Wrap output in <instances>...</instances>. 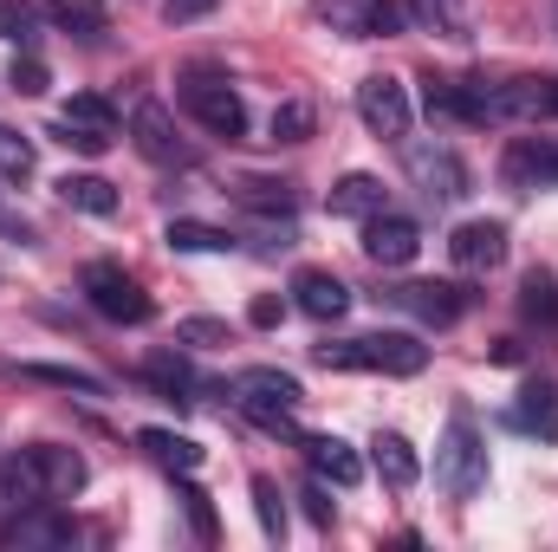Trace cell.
Instances as JSON below:
<instances>
[{
	"label": "cell",
	"mask_w": 558,
	"mask_h": 552,
	"mask_svg": "<svg viewBox=\"0 0 558 552\" xmlns=\"http://www.w3.org/2000/svg\"><path fill=\"white\" fill-rule=\"evenodd\" d=\"M33 20H39V7H33V0H0V39L33 46Z\"/></svg>",
	"instance_id": "d6a6232c"
},
{
	"label": "cell",
	"mask_w": 558,
	"mask_h": 552,
	"mask_svg": "<svg viewBox=\"0 0 558 552\" xmlns=\"http://www.w3.org/2000/svg\"><path fill=\"white\" fill-rule=\"evenodd\" d=\"M52 143L78 149V156H105V149H111V137H105V131H85V124H72V118H59V124H52Z\"/></svg>",
	"instance_id": "8d00e7d4"
},
{
	"label": "cell",
	"mask_w": 558,
	"mask_h": 552,
	"mask_svg": "<svg viewBox=\"0 0 558 552\" xmlns=\"http://www.w3.org/2000/svg\"><path fill=\"white\" fill-rule=\"evenodd\" d=\"M481 118L487 124H546V118H558V79H500V85H481Z\"/></svg>",
	"instance_id": "8992f818"
},
{
	"label": "cell",
	"mask_w": 558,
	"mask_h": 552,
	"mask_svg": "<svg viewBox=\"0 0 558 552\" xmlns=\"http://www.w3.org/2000/svg\"><path fill=\"white\" fill-rule=\"evenodd\" d=\"M403 13H410V26L422 33H435V39H474V13H468V0H403Z\"/></svg>",
	"instance_id": "44dd1931"
},
{
	"label": "cell",
	"mask_w": 558,
	"mask_h": 552,
	"mask_svg": "<svg viewBox=\"0 0 558 552\" xmlns=\"http://www.w3.org/2000/svg\"><path fill=\"white\" fill-rule=\"evenodd\" d=\"M371 468L384 475V488H397V494H410L422 481V461H416V442L410 435H397V429H377V442H371Z\"/></svg>",
	"instance_id": "d6986e66"
},
{
	"label": "cell",
	"mask_w": 558,
	"mask_h": 552,
	"mask_svg": "<svg viewBox=\"0 0 558 552\" xmlns=\"http://www.w3.org/2000/svg\"><path fill=\"white\" fill-rule=\"evenodd\" d=\"M78 292H85L92 312L111 319V325H149V312H156V299L143 292V279L131 274V267H118V261H92V267L78 274Z\"/></svg>",
	"instance_id": "3957f363"
},
{
	"label": "cell",
	"mask_w": 558,
	"mask_h": 552,
	"mask_svg": "<svg viewBox=\"0 0 558 552\" xmlns=\"http://www.w3.org/2000/svg\"><path fill=\"white\" fill-rule=\"evenodd\" d=\"M215 7H221V0H162V20H169V26H189V20H208Z\"/></svg>",
	"instance_id": "ab89813d"
},
{
	"label": "cell",
	"mask_w": 558,
	"mask_h": 552,
	"mask_svg": "<svg viewBox=\"0 0 558 552\" xmlns=\"http://www.w3.org/2000/svg\"><path fill=\"white\" fill-rule=\"evenodd\" d=\"M254 514H260V533L267 540H286V501H279L274 475H254Z\"/></svg>",
	"instance_id": "f546056e"
},
{
	"label": "cell",
	"mask_w": 558,
	"mask_h": 552,
	"mask_svg": "<svg viewBox=\"0 0 558 552\" xmlns=\"http://www.w3.org/2000/svg\"><path fill=\"white\" fill-rule=\"evenodd\" d=\"M422 254V228L410 221V215H371L364 221V261L371 267H384V274H397V267H410Z\"/></svg>",
	"instance_id": "9a60e30c"
},
{
	"label": "cell",
	"mask_w": 558,
	"mask_h": 552,
	"mask_svg": "<svg viewBox=\"0 0 558 552\" xmlns=\"http://www.w3.org/2000/svg\"><path fill=\"white\" fill-rule=\"evenodd\" d=\"M26 461H33L39 501H78V494H85V481H92L85 455H78V448H59V442H33V448H26Z\"/></svg>",
	"instance_id": "5bb4252c"
},
{
	"label": "cell",
	"mask_w": 558,
	"mask_h": 552,
	"mask_svg": "<svg viewBox=\"0 0 558 552\" xmlns=\"http://www.w3.org/2000/svg\"><path fill=\"white\" fill-rule=\"evenodd\" d=\"M234 202L254 208V215H292V189L286 182H267V176H241L234 182Z\"/></svg>",
	"instance_id": "83f0119b"
},
{
	"label": "cell",
	"mask_w": 558,
	"mask_h": 552,
	"mask_svg": "<svg viewBox=\"0 0 558 552\" xmlns=\"http://www.w3.org/2000/svg\"><path fill=\"white\" fill-rule=\"evenodd\" d=\"M162 241H169L175 254H234V248H241L228 228H208V221H169Z\"/></svg>",
	"instance_id": "d4e9b609"
},
{
	"label": "cell",
	"mask_w": 558,
	"mask_h": 552,
	"mask_svg": "<svg viewBox=\"0 0 558 552\" xmlns=\"http://www.w3.org/2000/svg\"><path fill=\"white\" fill-rule=\"evenodd\" d=\"M377 299H384V305H397V312H416L422 325H454V319L474 305V292H468V286H448V279H410V286H384Z\"/></svg>",
	"instance_id": "8fae6325"
},
{
	"label": "cell",
	"mask_w": 558,
	"mask_h": 552,
	"mask_svg": "<svg viewBox=\"0 0 558 552\" xmlns=\"http://www.w3.org/2000/svg\"><path fill=\"white\" fill-rule=\"evenodd\" d=\"M39 20H52L59 33H78V39H98L105 33V0H33Z\"/></svg>",
	"instance_id": "603a6c76"
},
{
	"label": "cell",
	"mask_w": 558,
	"mask_h": 552,
	"mask_svg": "<svg viewBox=\"0 0 558 552\" xmlns=\"http://www.w3.org/2000/svg\"><path fill=\"white\" fill-rule=\"evenodd\" d=\"M435 481L448 501H474L487 488V435L474 429V416L454 410L441 429V448H435Z\"/></svg>",
	"instance_id": "7a4b0ae2"
},
{
	"label": "cell",
	"mask_w": 558,
	"mask_h": 552,
	"mask_svg": "<svg viewBox=\"0 0 558 552\" xmlns=\"http://www.w3.org/2000/svg\"><path fill=\"white\" fill-rule=\"evenodd\" d=\"M520 312H526L539 332H558V274L533 267V274H526V286H520Z\"/></svg>",
	"instance_id": "484cf974"
},
{
	"label": "cell",
	"mask_w": 558,
	"mask_h": 552,
	"mask_svg": "<svg viewBox=\"0 0 558 552\" xmlns=\"http://www.w3.org/2000/svg\"><path fill=\"white\" fill-rule=\"evenodd\" d=\"M175 98H182V111H189L208 137H228V143L247 137V105H241V92H234L228 79H215V72H189Z\"/></svg>",
	"instance_id": "5b68a950"
},
{
	"label": "cell",
	"mask_w": 558,
	"mask_h": 552,
	"mask_svg": "<svg viewBox=\"0 0 558 552\" xmlns=\"http://www.w3.org/2000/svg\"><path fill=\"white\" fill-rule=\"evenodd\" d=\"M513 429H526V435H546V442L558 435V384H553V377L520 391V404H513Z\"/></svg>",
	"instance_id": "7402d4cb"
},
{
	"label": "cell",
	"mask_w": 558,
	"mask_h": 552,
	"mask_svg": "<svg viewBox=\"0 0 558 552\" xmlns=\"http://www.w3.org/2000/svg\"><path fill=\"white\" fill-rule=\"evenodd\" d=\"M325 371H384V377H416L428 364V345H416L410 332H371V338H338L312 351Z\"/></svg>",
	"instance_id": "6da1fadb"
},
{
	"label": "cell",
	"mask_w": 558,
	"mask_h": 552,
	"mask_svg": "<svg viewBox=\"0 0 558 552\" xmlns=\"http://www.w3.org/2000/svg\"><path fill=\"white\" fill-rule=\"evenodd\" d=\"M59 195H65L72 208L98 215V221H111V215H118V189H111L105 176H65V182H59Z\"/></svg>",
	"instance_id": "4316f807"
},
{
	"label": "cell",
	"mask_w": 558,
	"mask_h": 552,
	"mask_svg": "<svg viewBox=\"0 0 558 552\" xmlns=\"http://www.w3.org/2000/svg\"><path fill=\"white\" fill-rule=\"evenodd\" d=\"M299 448H305V461L331 481V488H357L364 481V461L351 455V442H338V435H292Z\"/></svg>",
	"instance_id": "ffe728a7"
},
{
	"label": "cell",
	"mask_w": 558,
	"mask_h": 552,
	"mask_svg": "<svg viewBox=\"0 0 558 552\" xmlns=\"http://www.w3.org/2000/svg\"><path fill=\"white\" fill-rule=\"evenodd\" d=\"M149 377H156L162 391H195V371H189L182 358H149Z\"/></svg>",
	"instance_id": "f35d334b"
},
{
	"label": "cell",
	"mask_w": 558,
	"mask_h": 552,
	"mask_svg": "<svg viewBox=\"0 0 558 552\" xmlns=\"http://www.w3.org/2000/svg\"><path fill=\"white\" fill-rule=\"evenodd\" d=\"M500 182L513 195H533V189H558V137H513L500 156Z\"/></svg>",
	"instance_id": "4fadbf2b"
},
{
	"label": "cell",
	"mask_w": 558,
	"mask_h": 552,
	"mask_svg": "<svg viewBox=\"0 0 558 552\" xmlns=\"http://www.w3.org/2000/svg\"><path fill=\"white\" fill-rule=\"evenodd\" d=\"M20 377H33V384H52V391H72V397H105V377H92V371H72V364H20Z\"/></svg>",
	"instance_id": "f1b7e54d"
},
{
	"label": "cell",
	"mask_w": 558,
	"mask_h": 552,
	"mask_svg": "<svg viewBox=\"0 0 558 552\" xmlns=\"http://www.w3.org/2000/svg\"><path fill=\"white\" fill-rule=\"evenodd\" d=\"M59 118H72V124H85V131H105V137H118V111L98 98V92H78Z\"/></svg>",
	"instance_id": "4dcf8cb0"
},
{
	"label": "cell",
	"mask_w": 558,
	"mask_h": 552,
	"mask_svg": "<svg viewBox=\"0 0 558 552\" xmlns=\"http://www.w3.org/2000/svg\"><path fill=\"white\" fill-rule=\"evenodd\" d=\"M403 169H410V182L422 189V202H435V208H448V202L468 195V163H461L448 143H416V149L403 156Z\"/></svg>",
	"instance_id": "9c48e42d"
},
{
	"label": "cell",
	"mask_w": 558,
	"mask_h": 552,
	"mask_svg": "<svg viewBox=\"0 0 558 552\" xmlns=\"http://www.w3.org/2000/svg\"><path fill=\"white\" fill-rule=\"evenodd\" d=\"M279 312H286L279 299H254V325H279Z\"/></svg>",
	"instance_id": "b9f144b4"
},
{
	"label": "cell",
	"mask_w": 558,
	"mask_h": 552,
	"mask_svg": "<svg viewBox=\"0 0 558 552\" xmlns=\"http://www.w3.org/2000/svg\"><path fill=\"white\" fill-rule=\"evenodd\" d=\"M299 501H305V514H312V527H331V520H338V507H331V494H325V488H305Z\"/></svg>",
	"instance_id": "60d3db41"
},
{
	"label": "cell",
	"mask_w": 558,
	"mask_h": 552,
	"mask_svg": "<svg viewBox=\"0 0 558 552\" xmlns=\"http://www.w3.org/2000/svg\"><path fill=\"white\" fill-rule=\"evenodd\" d=\"M0 182H33V143L0 124Z\"/></svg>",
	"instance_id": "1f68e13d"
},
{
	"label": "cell",
	"mask_w": 558,
	"mask_h": 552,
	"mask_svg": "<svg viewBox=\"0 0 558 552\" xmlns=\"http://www.w3.org/2000/svg\"><path fill=\"white\" fill-rule=\"evenodd\" d=\"M137 442L149 448V461L169 468V475H195V468H202V442H189V435H175V429H143Z\"/></svg>",
	"instance_id": "cb8c5ba5"
},
{
	"label": "cell",
	"mask_w": 558,
	"mask_h": 552,
	"mask_svg": "<svg viewBox=\"0 0 558 552\" xmlns=\"http://www.w3.org/2000/svg\"><path fill=\"white\" fill-rule=\"evenodd\" d=\"M325 208H331V215H344V221H371V215H384V208H390V189H384L377 176L351 169V176H338V182H331Z\"/></svg>",
	"instance_id": "ac0fdd59"
},
{
	"label": "cell",
	"mask_w": 558,
	"mask_h": 552,
	"mask_svg": "<svg viewBox=\"0 0 558 552\" xmlns=\"http://www.w3.org/2000/svg\"><path fill=\"white\" fill-rule=\"evenodd\" d=\"M448 261L461 274H494L507 267V221H461L448 235Z\"/></svg>",
	"instance_id": "2e32d148"
},
{
	"label": "cell",
	"mask_w": 558,
	"mask_h": 552,
	"mask_svg": "<svg viewBox=\"0 0 558 552\" xmlns=\"http://www.w3.org/2000/svg\"><path fill=\"white\" fill-rule=\"evenodd\" d=\"M292 305H299L305 319L331 325V319L351 312V286L331 274V267H299V274H292Z\"/></svg>",
	"instance_id": "e0dca14e"
},
{
	"label": "cell",
	"mask_w": 558,
	"mask_h": 552,
	"mask_svg": "<svg viewBox=\"0 0 558 552\" xmlns=\"http://www.w3.org/2000/svg\"><path fill=\"white\" fill-rule=\"evenodd\" d=\"M182 507H189V527H195V540H215L221 527H215V507H208V494L195 488V475H182Z\"/></svg>",
	"instance_id": "d590c367"
},
{
	"label": "cell",
	"mask_w": 558,
	"mask_h": 552,
	"mask_svg": "<svg viewBox=\"0 0 558 552\" xmlns=\"http://www.w3.org/2000/svg\"><path fill=\"white\" fill-rule=\"evenodd\" d=\"M357 118H364V131H371L377 143H403L410 137V124H416V111H410V85L390 79V72H371V79L357 85Z\"/></svg>",
	"instance_id": "52a82bcc"
},
{
	"label": "cell",
	"mask_w": 558,
	"mask_h": 552,
	"mask_svg": "<svg viewBox=\"0 0 558 552\" xmlns=\"http://www.w3.org/2000/svg\"><path fill=\"white\" fill-rule=\"evenodd\" d=\"M78 540V520L59 507V501H39V507H20L0 520V547L7 552H33V547H72Z\"/></svg>",
	"instance_id": "30bf717a"
},
{
	"label": "cell",
	"mask_w": 558,
	"mask_h": 552,
	"mask_svg": "<svg viewBox=\"0 0 558 552\" xmlns=\"http://www.w3.org/2000/svg\"><path fill=\"white\" fill-rule=\"evenodd\" d=\"M131 143H137L156 169H195V143L175 137V118L162 105H149V98L131 111Z\"/></svg>",
	"instance_id": "7c38bea8"
},
{
	"label": "cell",
	"mask_w": 558,
	"mask_h": 552,
	"mask_svg": "<svg viewBox=\"0 0 558 552\" xmlns=\"http://www.w3.org/2000/svg\"><path fill=\"white\" fill-rule=\"evenodd\" d=\"M7 85H13L20 98H39V92H46L52 79H46V65H39L33 52H13V65H7Z\"/></svg>",
	"instance_id": "836d02e7"
},
{
	"label": "cell",
	"mask_w": 558,
	"mask_h": 552,
	"mask_svg": "<svg viewBox=\"0 0 558 552\" xmlns=\"http://www.w3.org/2000/svg\"><path fill=\"white\" fill-rule=\"evenodd\" d=\"M312 13L344 39H397L410 26L403 0H312Z\"/></svg>",
	"instance_id": "ba28073f"
},
{
	"label": "cell",
	"mask_w": 558,
	"mask_h": 552,
	"mask_svg": "<svg viewBox=\"0 0 558 552\" xmlns=\"http://www.w3.org/2000/svg\"><path fill=\"white\" fill-rule=\"evenodd\" d=\"M175 338H182V345H195V351H215V345H234V332H228L221 319H182V325H175Z\"/></svg>",
	"instance_id": "e575fe53"
},
{
	"label": "cell",
	"mask_w": 558,
	"mask_h": 552,
	"mask_svg": "<svg viewBox=\"0 0 558 552\" xmlns=\"http://www.w3.org/2000/svg\"><path fill=\"white\" fill-rule=\"evenodd\" d=\"M234 404L254 416L260 429H286L292 435V416H299V404H305V391H299V377H286V371H274V364H254V371H241L234 377Z\"/></svg>",
	"instance_id": "277c9868"
},
{
	"label": "cell",
	"mask_w": 558,
	"mask_h": 552,
	"mask_svg": "<svg viewBox=\"0 0 558 552\" xmlns=\"http://www.w3.org/2000/svg\"><path fill=\"white\" fill-rule=\"evenodd\" d=\"M305 137H312V105H299V98L279 105L274 111V143H305Z\"/></svg>",
	"instance_id": "74e56055"
}]
</instances>
